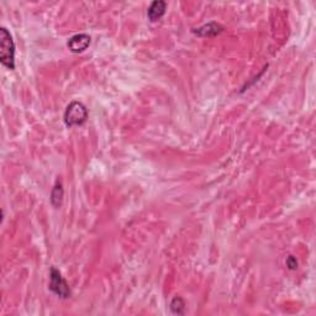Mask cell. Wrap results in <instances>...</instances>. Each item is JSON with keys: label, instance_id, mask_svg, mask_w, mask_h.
I'll return each mask as SVG.
<instances>
[{"label": "cell", "instance_id": "cell-1", "mask_svg": "<svg viewBox=\"0 0 316 316\" xmlns=\"http://www.w3.org/2000/svg\"><path fill=\"white\" fill-rule=\"evenodd\" d=\"M0 62L9 71L15 69V44L7 27L0 29Z\"/></svg>", "mask_w": 316, "mask_h": 316}, {"label": "cell", "instance_id": "cell-2", "mask_svg": "<svg viewBox=\"0 0 316 316\" xmlns=\"http://www.w3.org/2000/svg\"><path fill=\"white\" fill-rule=\"evenodd\" d=\"M63 120H65L67 127L83 125L88 120L87 106L83 103L77 102V100L69 103V105L66 108Z\"/></svg>", "mask_w": 316, "mask_h": 316}, {"label": "cell", "instance_id": "cell-3", "mask_svg": "<svg viewBox=\"0 0 316 316\" xmlns=\"http://www.w3.org/2000/svg\"><path fill=\"white\" fill-rule=\"evenodd\" d=\"M48 289H50L54 295H57L61 299H68L72 295V290L69 288L68 283L56 267H51L50 269V284H48Z\"/></svg>", "mask_w": 316, "mask_h": 316}, {"label": "cell", "instance_id": "cell-4", "mask_svg": "<svg viewBox=\"0 0 316 316\" xmlns=\"http://www.w3.org/2000/svg\"><path fill=\"white\" fill-rule=\"evenodd\" d=\"M92 38L87 33H78V35L72 36L71 38L67 42V46H68L69 51L73 53H82L89 47Z\"/></svg>", "mask_w": 316, "mask_h": 316}, {"label": "cell", "instance_id": "cell-5", "mask_svg": "<svg viewBox=\"0 0 316 316\" xmlns=\"http://www.w3.org/2000/svg\"><path fill=\"white\" fill-rule=\"evenodd\" d=\"M167 10V3L165 0H154L151 3L147 10V17L152 23H156L166 14Z\"/></svg>", "mask_w": 316, "mask_h": 316}, {"label": "cell", "instance_id": "cell-6", "mask_svg": "<svg viewBox=\"0 0 316 316\" xmlns=\"http://www.w3.org/2000/svg\"><path fill=\"white\" fill-rule=\"evenodd\" d=\"M223 31L224 27L221 26L220 24L214 23V21H211V23L209 24H205V25L199 27V29L193 30V32L195 33V35L200 36V37H211V36H216Z\"/></svg>", "mask_w": 316, "mask_h": 316}, {"label": "cell", "instance_id": "cell-7", "mask_svg": "<svg viewBox=\"0 0 316 316\" xmlns=\"http://www.w3.org/2000/svg\"><path fill=\"white\" fill-rule=\"evenodd\" d=\"M63 195H65V190H63V184L61 179H57L56 184L53 185L52 193H51V204L53 208L58 209L62 205Z\"/></svg>", "mask_w": 316, "mask_h": 316}, {"label": "cell", "instance_id": "cell-8", "mask_svg": "<svg viewBox=\"0 0 316 316\" xmlns=\"http://www.w3.org/2000/svg\"><path fill=\"white\" fill-rule=\"evenodd\" d=\"M185 302L183 300V298L181 297H174L173 300L171 302V305H169V309H171V312L174 315H184L185 314Z\"/></svg>", "mask_w": 316, "mask_h": 316}, {"label": "cell", "instance_id": "cell-9", "mask_svg": "<svg viewBox=\"0 0 316 316\" xmlns=\"http://www.w3.org/2000/svg\"><path fill=\"white\" fill-rule=\"evenodd\" d=\"M287 266H288V268L291 269V270L297 269V268H298V261H297V258H295V257H293V256H289V257H288V258H287Z\"/></svg>", "mask_w": 316, "mask_h": 316}]
</instances>
